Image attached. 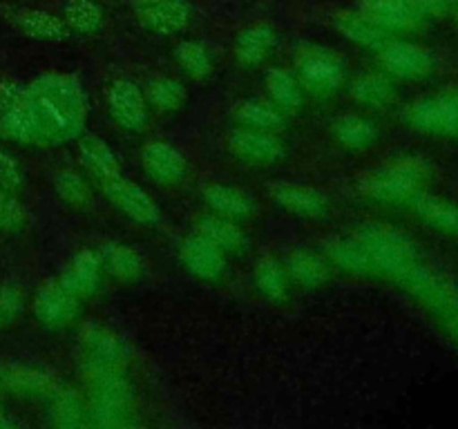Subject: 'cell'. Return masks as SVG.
I'll return each instance as SVG.
<instances>
[{"mask_svg": "<svg viewBox=\"0 0 458 429\" xmlns=\"http://www.w3.org/2000/svg\"><path fill=\"white\" fill-rule=\"evenodd\" d=\"M428 174L429 168L425 161L405 156V159H396L365 174L360 179V192L369 199L383 201V204L410 201L420 190Z\"/></svg>", "mask_w": 458, "mask_h": 429, "instance_id": "obj_3", "label": "cell"}, {"mask_svg": "<svg viewBox=\"0 0 458 429\" xmlns=\"http://www.w3.org/2000/svg\"><path fill=\"white\" fill-rule=\"evenodd\" d=\"M284 268L298 284L309 286V289H316V286L325 284V282L329 280L331 273L327 259L309 248L293 250V253L289 255V259H286Z\"/></svg>", "mask_w": 458, "mask_h": 429, "instance_id": "obj_26", "label": "cell"}, {"mask_svg": "<svg viewBox=\"0 0 458 429\" xmlns=\"http://www.w3.org/2000/svg\"><path fill=\"white\" fill-rule=\"evenodd\" d=\"M331 132L344 147L365 150V147H369L378 139V125L371 119H367V116L347 112V114L335 116L334 123H331Z\"/></svg>", "mask_w": 458, "mask_h": 429, "instance_id": "obj_23", "label": "cell"}, {"mask_svg": "<svg viewBox=\"0 0 458 429\" xmlns=\"http://www.w3.org/2000/svg\"><path fill=\"white\" fill-rule=\"evenodd\" d=\"M425 16H441L450 9V0H419Z\"/></svg>", "mask_w": 458, "mask_h": 429, "instance_id": "obj_44", "label": "cell"}, {"mask_svg": "<svg viewBox=\"0 0 458 429\" xmlns=\"http://www.w3.org/2000/svg\"><path fill=\"white\" fill-rule=\"evenodd\" d=\"M335 29L343 36H347L349 40L360 45V47L376 49V52H380V47L389 40L387 31L380 29L378 25H374V22L367 16H362V13H338V16H335Z\"/></svg>", "mask_w": 458, "mask_h": 429, "instance_id": "obj_27", "label": "cell"}, {"mask_svg": "<svg viewBox=\"0 0 458 429\" xmlns=\"http://www.w3.org/2000/svg\"><path fill=\"white\" fill-rule=\"evenodd\" d=\"M353 237L369 253L374 273L387 275L396 282L419 262V248H416L414 241L389 223H362L356 228Z\"/></svg>", "mask_w": 458, "mask_h": 429, "instance_id": "obj_2", "label": "cell"}, {"mask_svg": "<svg viewBox=\"0 0 458 429\" xmlns=\"http://www.w3.org/2000/svg\"><path fill=\"white\" fill-rule=\"evenodd\" d=\"M88 420V405L83 398L72 389L63 387L52 398V423L63 429H74Z\"/></svg>", "mask_w": 458, "mask_h": 429, "instance_id": "obj_35", "label": "cell"}, {"mask_svg": "<svg viewBox=\"0 0 458 429\" xmlns=\"http://www.w3.org/2000/svg\"><path fill=\"white\" fill-rule=\"evenodd\" d=\"M226 253L217 248V246L210 244L206 237H201L199 232L186 237L179 246V259H182L183 266L192 273L195 277L206 282L217 280L219 275L226 268Z\"/></svg>", "mask_w": 458, "mask_h": 429, "instance_id": "obj_16", "label": "cell"}, {"mask_svg": "<svg viewBox=\"0 0 458 429\" xmlns=\"http://www.w3.org/2000/svg\"><path fill=\"white\" fill-rule=\"evenodd\" d=\"M228 150L249 164L271 165L284 156V143L273 132L244 125L228 132Z\"/></svg>", "mask_w": 458, "mask_h": 429, "instance_id": "obj_11", "label": "cell"}, {"mask_svg": "<svg viewBox=\"0 0 458 429\" xmlns=\"http://www.w3.org/2000/svg\"><path fill=\"white\" fill-rule=\"evenodd\" d=\"M143 168L159 183H179L186 174V156L165 141H150L141 152Z\"/></svg>", "mask_w": 458, "mask_h": 429, "instance_id": "obj_19", "label": "cell"}, {"mask_svg": "<svg viewBox=\"0 0 458 429\" xmlns=\"http://www.w3.org/2000/svg\"><path fill=\"white\" fill-rule=\"evenodd\" d=\"M103 192H106L107 199L116 206L123 214H128L130 219L139 223H146V226H155L161 219V210L155 201L148 197V192L143 188H139L137 183L125 179L123 174H116V177L107 179L101 183Z\"/></svg>", "mask_w": 458, "mask_h": 429, "instance_id": "obj_10", "label": "cell"}, {"mask_svg": "<svg viewBox=\"0 0 458 429\" xmlns=\"http://www.w3.org/2000/svg\"><path fill=\"white\" fill-rule=\"evenodd\" d=\"M79 298L61 284V280H49L36 290L34 302V315L40 324L45 326H63L72 322L79 311Z\"/></svg>", "mask_w": 458, "mask_h": 429, "instance_id": "obj_13", "label": "cell"}, {"mask_svg": "<svg viewBox=\"0 0 458 429\" xmlns=\"http://www.w3.org/2000/svg\"><path fill=\"white\" fill-rule=\"evenodd\" d=\"M103 268L119 282H134L143 273V257L137 248L121 241H106L98 248Z\"/></svg>", "mask_w": 458, "mask_h": 429, "instance_id": "obj_22", "label": "cell"}, {"mask_svg": "<svg viewBox=\"0 0 458 429\" xmlns=\"http://www.w3.org/2000/svg\"><path fill=\"white\" fill-rule=\"evenodd\" d=\"M255 286L268 299H282L286 295V268L277 259L264 257L255 264Z\"/></svg>", "mask_w": 458, "mask_h": 429, "instance_id": "obj_37", "label": "cell"}, {"mask_svg": "<svg viewBox=\"0 0 458 429\" xmlns=\"http://www.w3.org/2000/svg\"><path fill=\"white\" fill-rule=\"evenodd\" d=\"M56 195L70 206H85L89 201V188L85 179L74 170H61L54 179Z\"/></svg>", "mask_w": 458, "mask_h": 429, "instance_id": "obj_40", "label": "cell"}, {"mask_svg": "<svg viewBox=\"0 0 458 429\" xmlns=\"http://www.w3.org/2000/svg\"><path fill=\"white\" fill-rule=\"evenodd\" d=\"M12 22L22 34L36 40L56 43V40H65L70 36V27L65 25V21L47 12H40V9H18L12 13Z\"/></svg>", "mask_w": 458, "mask_h": 429, "instance_id": "obj_21", "label": "cell"}, {"mask_svg": "<svg viewBox=\"0 0 458 429\" xmlns=\"http://www.w3.org/2000/svg\"><path fill=\"white\" fill-rule=\"evenodd\" d=\"M268 97L282 112H295L302 105V85L286 70H271L267 74Z\"/></svg>", "mask_w": 458, "mask_h": 429, "instance_id": "obj_32", "label": "cell"}, {"mask_svg": "<svg viewBox=\"0 0 458 429\" xmlns=\"http://www.w3.org/2000/svg\"><path fill=\"white\" fill-rule=\"evenodd\" d=\"M83 349L85 374H101V371H123L130 362V349L114 331L107 326L88 322L79 333Z\"/></svg>", "mask_w": 458, "mask_h": 429, "instance_id": "obj_7", "label": "cell"}, {"mask_svg": "<svg viewBox=\"0 0 458 429\" xmlns=\"http://www.w3.org/2000/svg\"><path fill=\"white\" fill-rule=\"evenodd\" d=\"M103 264L98 257V250L83 248L74 255V257L67 262V266L61 273V284L65 286L70 293H74L76 298H83V295L94 293L98 289V282H101Z\"/></svg>", "mask_w": 458, "mask_h": 429, "instance_id": "obj_18", "label": "cell"}, {"mask_svg": "<svg viewBox=\"0 0 458 429\" xmlns=\"http://www.w3.org/2000/svg\"><path fill=\"white\" fill-rule=\"evenodd\" d=\"M325 255L343 271L356 273V275L374 273L369 253L356 237H334L325 244Z\"/></svg>", "mask_w": 458, "mask_h": 429, "instance_id": "obj_24", "label": "cell"}, {"mask_svg": "<svg viewBox=\"0 0 458 429\" xmlns=\"http://www.w3.org/2000/svg\"><path fill=\"white\" fill-rule=\"evenodd\" d=\"M9 425H12V418H7L4 411H0V427H9Z\"/></svg>", "mask_w": 458, "mask_h": 429, "instance_id": "obj_45", "label": "cell"}, {"mask_svg": "<svg viewBox=\"0 0 458 429\" xmlns=\"http://www.w3.org/2000/svg\"><path fill=\"white\" fill-rule=\"evenodd\" d=\"M380 61L389 74L401 76V79L428 76L434 65L432 54L420 45L410 43V40H387L380 47Z\"/></svg>", "mask_w": 458, "mask_h": 429, "instance_id": "obj_15", "label": "cell"}, {"mask_svg": "<svg viewBox=\"0 0 458 429\" xmlns=\"http://www.w3.org/2000/svg\"><path fill=\"white\" fill-rule=\"evenodd\" d=\"M79 155H81V161H83L85 168H88L89 172L97 177L98 183H103V181H107V179L121 174L119 159H116V155L110 150V146H107L103 139L94 137V134H88V137L81 139Z\"/></svg>", "mask_w": 458, "mask_h": 429, "instance_id": "obj_25", "label": "cell"}, {"mask_svg": "<svg viewBox=\"0 0 458 429\" xmlns=\"http://www.w3.org/2000/svg\"><path fill=\"white\" fill-rule=\"evenodd\" d=\"M411 206H414L416 213L429 222L432 226L441 228L447 232H458V208L452 206L450 201H443L438 197L429 195V192L419 190L411 197Z\"/></svg>", "mask_w": 458, "mask_h": 429, "instance_id": "obj_30", "label": "cell"}, {"mask_svg": "<svg viewBox=\"0 0 458 429\" xmlns=\"http://www.w3.org/2000/svg\"><path fill=\"white\" fill-rule=\"evenodd\" d=\"M27 222V210L9 190L0 188V228H21Z\"/></svg>", "mask_w": 458, "mask_h": 429, "instance_id": "obj_42", "label": "cell"}, {"mask_svg": "<svg viewBox=\"0 0 458 429\" xmlns=\"http://www.w3.org/2000/svg\"><path fill=\"white\" fill-rule=\"evenodd\" d=\"M271 197L282 208L304 217H320L329 206V197L325 192L300 183H277L271 188Z\"/></svg>", "mask_w": 458, "mask_h": 429, "instance_id": "obj_20", "label": "cell"}, {"mask_svg": "<svg viewBox=\"0 0 458 429\" xmlns=\"http://www.w3.org/2000/svg\"><path fill=\"white\" fill-rule=\"evenodd\" d=\"M63 16L65 25L79 34H94L103 25V12L94 0H67Z\"/></svg>", "mask_w": 458, "mask_h": 429, "instance_id": "obj_36", "label": "cell"}, {"mask_svg": "<svg viewBox=\"0 0 458 429\" xmlns=\"http://www.w3.org/2000/svg\"><path fill=\"white\" fill-rule=\"evenodd\" d=\"M137 16L159 34H179L191 21V9L183 0H132Z\"/></svg>", "mask_w": 458, "mask_h": 429, "instance_id": "obj_17", "label": "cell"}, {"mask_svg": "<svg viewBox=\"0 0 458 429\" xmlns=\"http://www.w3.org/2000/svg\"><path fill=\"white\" fill-rule=\"evenodd\" d=\"M107 105L110 114L121 128L130 132H141L148 123V107L146 97L139 89L137 83L128 79H119L112 83L110 94H107Z\"/></svg>", "mask_w": 458, "mask_h": 429, "instance_id": "obj_12", "label": "cell"}, {"mask_svg": "<svg viewBox=\"0 0 458 429\" xmlns=\"http://www.w3.org/2000/svg\"><path fill=\"white\" fill-rule=\"evenodd\" d=\"M204 201L219 214L226 217H249L255 210L253 199L244 190L224 183H210L204 188Z\"/></svg>", "mask_w": 458, "mask_h": 429, "instance_id": "obj_28", "label": "cell"}, {"mask_svg": "<svg viewBox=\"0 0 458 429\" xmlns=\"http://www.w3.org/2000/svg\"><path fill=\"white\" fill-rule=\"evenodd\" d=\"M362 16L385 31H410L425 21L419 0H365Z\"/></svg>", "mask_w": 458, "mask_h": 429, "instance_id": "obj_14", "label": "cell"}, {"mask_svg": "<svg viewBox=\"0 0 458 429\" xmlns=\"http://www.w3.org/2000/svg\"><path fill=\"white\" fill-rule=\"evenodd\" d=\"M146 98L161 112H174L186 101V89L179 80L161 76V79L150 80L146 88Z\"/></svg>", "mask_w": 458, "mask_h": 429, "instance_id": "obj_38", "label": "cell"}, {"mask_svg": "<svg viewBox=\"0 0 458 429\" xmlns=\"http://www.w3.org/2000/svg\"><path fill=\"white\" fill-rule=\"evenodd\" d=\"M174 58L195 79H204L213 70V61H210L206 47L195 43V40H183V43H179L177 49H174Z\"/></svg>", "mask_w": 458, "mask_h": 429, "instance_id": "obj_39", "label": "cell"}, {"mask_svg": "<svg viewBox=\"0 0 458 429\" xmlns=\"http://www.w3.org/2000/svg\"><path fill=\"white\" fill-rule=\"evenodd\" d=\"M405 121L420 132L458 137V92L419 98L407 107Z\"/></svg>", "mask_w": 458, "mask_h": 429, "instance_id": "obj_8", "label": "cell"}, {"mask_svg": "<svg viewBox=\"0 0 458 429\" xmlns=\"http://www.w3.org/2000/svg\"><path fill=\"white\" fill-rule=\"evenodd\" d=\"M352 97L356 98L360 105L369 107H383L392 103L394 98V85L385 74H360L352 85Z\"/></svg>", "mask_w": 458, "mask_h": 429, "instance_id": "obj_34", "label": "cell"}, {"mask_svg": "<svg viewBox=\"0 0 458 429\" xmlns=\"http://www.w3.org/2000/svg\"><path fill=\"white\" fill-rule=\"evenodd\" d=\"M237 119L249 128L267 130V132H276V130L284 128V112L276 105V103L259 101V98H250L237 107Z\"/></svg>", "mask_w": 458, "mask_h": 429, "instance_id": "obj_33", "label": "cell"}, {"mask_svg": "<svg viewBox=\"0 0 458 429\" xmlns=\"http://www.w3.org/2000/svg\"><path fill=\"white\" fill-rule=\"evenodd\" d=\"M65 384L56 374L21 362H0V389L16 396H43L52 400Z\"/></svg>", "mask_w": 458, "mask_h": 429, "instance_id": "obj_9", "label": "cell"}, {"mask_svg": "<svg viewBox=\"0 0 458 429\" xmlns=\"http://www.w3.org/2000/svg\"><path fill=\"white\" fill-rule=\"evenodd\" d=\"M273 40H276V34H273V29L268 25L249 27V29L242 31L240 38H237V61H240L242 65H258V63L264 61L268 49L273 47Z\"/></svg>", "mask_w": 458, "mask_h": 429, "instance_id": "obj_31", "label": "cell"}, {"mask_svg": "<svg viewBox=\"0 0 458 429\" xmlns=\"http://www.w3.org/2000/svg\"><path fill=\"white\" fill-rule=\"evenodd\" d=\"M89 375L88 420L97 427H123L132 416V389L123 371H101Z\"/></svg>", "mask_w": 458, "mask_h": 429, "instance_id": "obj_4", "label": "cell"}, {"mask_svg": "<svg viewBox=\"0 0 458 429\" xmlns=\"http://www.w3.org/2000/svg\"><path fill=\"white\" fill-rule=\"evenodd\" d=\"M0 137L16 143H38L30 88L18 80L0 83Z\"/></svg>", "mask_w": 458, "mask_h": 429, "instance_id": "obj_6", "label": "cell"}, {"mask_svg": "<svg viewBox=\"0 0 458 429\" xmlns=\"http://www.w3.org/2000/svg\"><path fill=\"white\" fill-rule=\"evenodd\" d=\"M197 232L217 246L222 253H240L249 241H246L244 232L235 226L228 217H217V214H208L197 223Z\"/></svg>", "mask_w": 458, "mask_h": 429, "instance_id": "obj_29", "label": "cell"}, {"mask_svg": "<svg viewBox=\"0 0 458 429\" xmlns=\"http://www.w3.org/2000/svg\"><path fill=\"white\" fill-rule=\"evenodd\" d=\"M295 70L300 85L313 97H331L347 79V65L343 58L334 49L320 45H302L295 54Z\"/></svg>", "mask_w": 458, "mask_h": 429, "instance_id": "obj_5", "label": "cell"}, {"mask_svg": "<svg viewBox=\"0 0 458 429\" xmlns=\"http://www.w3.org/2000/svg\"><path fill=\"white\" fill-rule=\"evenodd\" d=\"M22 170L18 161L9 152L0 150V188L4 190H18L22 186Z\"/></svg>", "mask_w": 458, "mask_h": 429, "instance_id": "obj_43", "label": "cell"}, {"mask_svg": "<svg viewBox=\"0 0 458 429\" xmlns=\"http://www.w3.org/2000/svg\"><path fill=\"white\" fill-rule=\"evenodd\" d=\"M25 308V293L13 282H4L0 284V329L12 324L21 311Z\"/></svg>", "mask_w": 458, "mask_h": 429, "instance_id": "obj_41", "label": "cell"}, {"mask_svg": "<svg viewBox=\"0 0 458 429\" xmlns=\"http://www.w3.org/2000/svg\"><path fill=\"white\" fill-rule=\"evenodd\" d=\"M38 146H61L83 132L88 119V97L72 74L49 72L30 85Z\"/></svg>", "mask_w": 458, "mask_h": 429, "instance_id": "obj_1", "label": "cell"}]
</instances>
